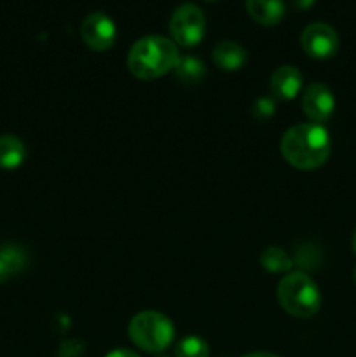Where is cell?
I'll use <instances>...</instances> for the list:
<instances>
[{"label": "cell", "mask_w": 356, "mask_h": 357, "mask_svg": "<svg viewBox=\"0 0 356 357\" xmlns=\"http://www.w3.org/2000/svg\"><path fill=\"white\" fill-rule=\"evenodd\" d=\"M304 80L299 68L292 65H283L276 68L271 75L269 89L274 100H293L302 91Z\"/></svg>", "instance_id": "9"}, {"label": "cell", "mask_w": 356, "mask_h": 357, "mask_svg": "<svg viewBox=\"0 0 356 357\" xmlns=\"http://www.w3.org/2000/svg\"><path fill=\"white\" fill-rule=\"evenodd\" d=\"M175 354L177 357H208L209 347L202 338L185 337L177 344Z\"/></svg>", "instance_id": "16"}, {"label": "cell", "mask_w": 356, "mask_h": 357, "mask_svg": "<svg viewBox=\"0 0 356 357\" xmlns=\"http://www.w3.org/2000/svg\"><path fill=\"white\" fill-rule=\"evenodd\" d=\"M332 152L330 135L321 124H295L283 135L281 153L290 166L302 171L318 169Z\"/></svg>", "instance_id": "1"}, {"label": "cell", "mask_w": 356, "mask_h": 357, "mask_svg": "<svg viewBox=\"0 0 356 357\" xmlns=\"http://www.w3.org/2000/svg\"><path fill=\"white\" fill-rule=\"evenodd\" d=\"M180 52L173 40L161 35H147L131 45L128 68L136 79L154 80L177 68Z\"/></svg>", "instance_id": "2"}, {"label": "cell", "mask_w": 356, "mask_h": 357, "mask_svg": "<svg viewBox=\"0 0 356 357\" xmlns=\"http://www.w3.org/2000/svg\"><path fill=\"white\" fill-rule=\"evenodd\" d=\"M243 357H279V356L269 354V352H251V354H246Z\"/></svg>", "instance_id": "20"}, {"label": "cell", "mask_w": 356, "mask_h": 357, "mask_svg": "<svg viewBox=\"0 0 356 357\" xmlns=\"http://www.w3.org/2000/svg\"><path fill=\"white\" fill-rule=\"evenodd\" d=\"M351 248H353V253L356 255V230L353 232V237H351Z\"/></svg>", "instance_id": "21"}, {"label": "cell", "mask_w": 356, "mask_h": 357, "mask_svg": "<svg viewBox=\"0 0 356 357\" xmlns=\"http://www.w3.org/2000/svg\"><path fill=\"white\" fill-rule=\"evenodd\" d=\"M274 98H260V100L255 101L251 114H253V117L258 119V121H265V119H269L274 114Z\"/></svg>", "instance_id": "17"}, {"label": "cell", "mask_w": 356, "mask_h": 357, "mask_svg": "<svg viewBox=\"0 0 356 357\" xmlns=\"http://www.w3.org/2000/svg\"><path fill=\"white\" fill-rule=\"evenodd\" d=\"M279 305L293 317L307 319L313 317L321 307V293L316 282L304 272H290L279 281Z\"/></svg>", "instance_id": "3"}, {"label": "cell", "mask_w": 356, "mask_h": 357, "mask_svg": "<svg viewBox=\"0 0 356 357\" xmlns=\"http://www.w3.org/2000/svg\"><path fill=\"white\" fill-rule=\"evenodd\" d=\"M246 10L255 23L262 26H274L285 17L283 0H246Z\"/></svg>", "instance_id": "11"}, {"label": "cell", "mask_w": 356, "mask_h": 357, "mask_svg": "<svg viewBox=\"0 0 356 357\" xmlns=\"http://www.w3.org/2000/svg\"><path fill=\"white\" fill-rule=\"evenodd\" d=\"M129 338L147 352H163L173 344L175 326L164 314L145 310L136 314L129 323Z\"/></svg>", "instance_id": "4"}, {"label": "cell", "mask_w": 356, "mask_h": 357, "mask_svg": "<svg viewBox=\"0 0 356 357\" xmlns=\"http://www.w3.org/2000/svg\"><path fill=\"white\" fill-rule=\"evenodd\" d=\"M353 279H355V284H356V268H355V275H353Z\"/></svg>", "instance_id": "22"}, {"label": "cell", "mask_w": 356, "mask_h": 357, "mask_svg": "<svg viewBox=\"0 0 356 357\" xmlns=\"http://www.w3.org/2000/svg\"><path fill=\"white\" fill-rule=\"evenodd\" d=\"M175 73H177V77L181 82L194 84L202 79V75H205V66L194 56H185V58H180L177 68H175Z\"/></svg>", "instance_id": "15"}, {"label": "cell", "mask_w": 356, "mask_h": 357, "mask_svg": "<svg viewBox=\"0 0 356 357\" xmlns=\"http://www.w3.org/2000/svg\"><path fill=\"white\" fill-rule=\"evenodd\" d=\"M170 31L175 44L192 47L202 40L206 33V17L194 3L177 7L170 20Z\"/></svg>", "instance_id": "5"}, {"label": "cell", "mask_w": 356, "mask_h": 357, "mask_svg": "<svg viewBox=\"0 0 356 357\" xmlns=\"http://www.w3.org/2000/svg\"><path fill=\"white\" fill-rule=\"evenodd\" d=\"M300 45L309 58L328 59L337 52L339 35L330 24L313 23L304 28L300 35Z\"/></svg>", "instance_id": "6"}, {"label": "cell", "mask_w": 356, "mask_h": 357, "mask_svg": "<svg viewBox=\"0 0 356 357\" xmlns=\"http://www.w3.org/2000/svg\"><path fill=\"white\" fill-rule=\"evenodd\" d=\"M105 357H140L136 352L133 351H128V349H117V351H112L108 352Z\"/></svg>", "instance_id": "18"}, {"label": "cell", "mask_w": 356, "mask_h": 357, "mask_svg": "<svg viewBox=\"0 0 356 357\" xmlns=\"http://www.w3.org/2000/svg\"><path fill=\"white\" fill-rule=\"evenodd\" d=\"M205 2H216V0H205Z\"/></svg>", "instance_id": "23"}, {"label": "cell", "mask_w": 356, "mask_h": 357, "mask_svg": "<svg viewBox=\"0 0 356 357\" xmlns=\"http://www.w3.org/2000/svg\"><path fill=\"white\" fill-rule=\"evenodd\" d=\"M27 157V146L17 136H0V167L2 169H16L23 164Z\"/></svg>", "instance_id": "12"}, {"label": "cell", "mask_w": 356, "mask_h": 357, "mask_svg": "<svg viewBox=\"0 0 356 357\" xmlns=\"http://www.w3.org/2000/svg\"><path fill=\"white\" fill-rule=\"evenodd\" d=\"M316 2V0H292L293 7L299 10H304V9H309V7H313V3Z\"/></svg>", "instance_id": "19"}, {"label": "cell", "mask_w": 356, "mask_h": 357, "mask_svg": "<svg viewBox=\"0 0 356 357\" xmlns=\"http://www.w3.org/2000/svg\"><path fill=\"white\" fill-rule=\"evenodd\" d=\"M115 24L110 16L103 13H91L80 24V37L89 49L103 52L110 49L115 42Z\"/></svg>", "instance_id": "7"}, {"label": "cell", "mask_w": 356, "mask_h": 357, "mask_svg": "<svg viewBox=\"0 0 356 357\" xmlns=\"http://www.w3.org/2000/svg\"><path fill=\"white\" fill-rule=\"evenodd\" d=\"M27 264V255L21 248L7 244L0 248V282L9 281L16 274L23 271Z\"/></svg>", "instance_id": "13"}, {"label": "cell", "mask_w": 356, "mask_h": 357, "mask_svg": "<svg viewBox=\"0 0 356 357\" xmlns=\"http://www.w3.org/2000/svg\"><path fill=\"white\" fill-rule=\"evenodd\" d=\"M260 264L269 272H288L292 268L293 260L283 248L271 246L262 251Z\"/></svg>", "instance_id": "14"}, {"label": "cell", "mask_w": 356, "mask_h": 357, "mask_svg": "<svg viewBox=\"0 0 356 357\" xmlns=\"http://www.w3.org/2000/svg\"><path fill=\"white\" fill-rule=\"evenodd\" d=\"M212 58L213 63L218 68H222L223 72H236V70L243 68L248 59V54L243 49V45H239L237 42L222 40L213 47Z\"/></svg>", "instance_id": "10"}, {"label": "cell", "mask_w": 356, "mask_h": 357, "mask_svg": "<svg viewBox=\"0 0 356 357\" xmlns=\"http://www.w3.org/2000/svg\"><path fill=\"white\" fill-rule=\"evenodd\" d=\"M302 110L311 122L323 124L334 115V93L325 84L313 82L302 91Z\"/></svg>", "instance_id": "8"}]
</instances>
